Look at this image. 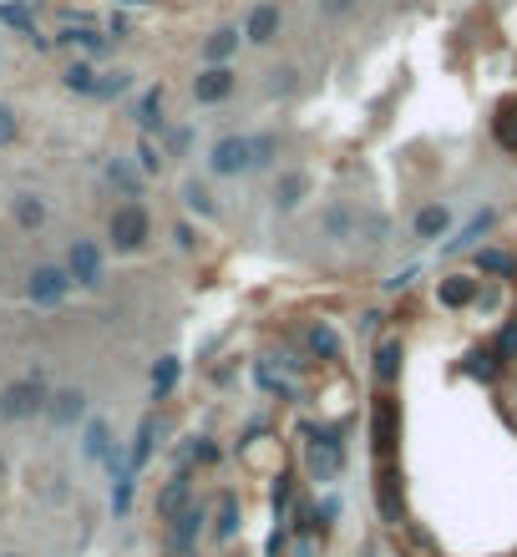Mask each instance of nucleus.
<instances>
[{
    "mask_svg": "<svg viewBox=\"0 0 517 557\" xmlns=\"http://www.w3.org/2000/svg\"><path fill=\"white\" fill-rule=\"evenodd\" d=\"M208 173H213V178H239V173H254L249 137H239V132L218 137V142H213V152H208Z\"/></svg>",
    "mask_w": 517,
    "mask_h": 557,
    "instance_id": "obj_3",
    "label": "nucleus"
},
{
    "mask_svg": "<svg viewBox=\"0 0 517 557\" xmlns=\"http://www.w3.org/2000/svg\"><path fill=\"white\" fill-rule=\"evenodd\" d=\"M178 198H183V208H188V213H198V218H213V213H218V203H213L208 183H198V178H188V183L178 188Z\"/></svg>",
    "mask_w": 517,
    "mask_h": 557,
    "instance_id": "obj_25",
    "label": "nucleus"
},
{
    "mask_svg": "<svg viewBox=\"0 0 517 557\" xmlns=\"http://www.w3.org/2000/svg\"><path fill=\"white\" fill-rule=\"evenodd\" d=\"M340 522V497H320L315 507H310V532L315 527H335Z\"/></svg>",
    "mask_w": 517,
    "mask_h": 557,
    "instance_id": "obj_40",
    "label": "nucleus"
},
{
    "mask_svg": "<svg viewBox=\"0 0 517 557\" xmlns=\"http://www.w3.org/2000/svg\"><path fill=\"white\" fill-rule=\"evenodd\" d=\"M436 299L447 304V309H467L477 299V279L472 274H447V279L436 284Z\"/></svg>",
    "mask_w": 517,
    "mask_h": 557,
    "instance_id": "obj_13",
    "label": "nucleus"
},
{
    "mask_svg": "<svg viewBox=\"0 0 517 557\" xmlns=\"http://www.w3.org/2000/svg\"><path fill=\"white\" fill-rule=\"evenodd\" d=\"M350 6H355V0H320V11H325V16H345Z\"/></svg>",
    "mask_w": 517,
    "mask_h": 557,
    "instance_id": "obj_48",
    "label": "nucleus"
},
{
    "mask_svg": "<svg viewBox=\"0 0 517 557\" xmlns=\"http://www.w3.org/2000/svg\"><path fill=\"white\" fill-rule=\"evenodd\" d=\"M137 127H142V137H153V132L168 127V122H163V87H147V92H142V102H137Z\"/></svg>",
    "mask_w": 517,
    "mask_h": 557,
    "instance_id": "obj_14",
    "label": "nucleus"
},
{
    "mask_svg": "<svg viewBox=\"0 0 517 557\" xmlns=\"http://www.w3.org/2000/svg\"><path fill=\"white\" fill-rule=\"evenodd\" d=\"M0 21H6V26H16V31H21V36H26L36 51H51V36H41V31H36V21H31L21 6H0Z\"/></svg>",
    "mask_w": 517,
    "mask_h": 557,
    "instance_id": "obj_26",
    "label": "nucleus"
},
{
    "mask_svg": "<svg viewBox=\"0 0 517 557\" xmlns=\"http://www.w3.org/2000/svg\"><path fill=\"white\" fill-rule=\"evenodd\" d=\"M355 233H360V238H365V244H371V249H381L386 238H391V218H386V213H360Z\"/></svg>",
    "mask_w": 517,
    "mask_h": 557,
    "instance_id": "obj_31",
    "label": "nucleus"
},
{
    "mask_svg": "<svg viewBox=\"0 0 517 557\" xmlns=\"http://www.w3.org/2000/svg\"><path fill=\"white\" fill-rule=\"evenodd\" d=\"M61 41L77 46V51H87V56H107V51H112V36H107V31H92V26H66Z\"/></svg>",
    "mask_w": 517,
    "mask_h": 557,
    "instance_id": "obj_16",
    "label": "nucleus"
},
{
    "mask_svg": "<svg viewBox=\"0 0 517 557\" xmlns=\"http://www.w3.org/2000/svg\"><path fill=\"white\" fill-rule=\"evenodd\" d=\"M254 375H259V385H264L269 395H279V401H294V385H289V380H284V375H279L269 360H259V365H254Z\"/></svg>",
    "mask_w": 517,
    "mask_h": 557,
    "instance_id": "obj_36",
    "label": "nucleus"
},
{
    "mask_svg": "<svg viewBox=\"0 0 517 557\" xmlns=\"http://www.w3.org/2000/svg\"><path fill=\"white\" fill-rule=\"evenodd\" d=\"M371 431H376V456L381 461H391V451H396V401L381 390V401H376V421H371Z\"/></svg>",
    "mask_w": 517,
    "mask_h": 557,
    "instance_id": "obj_12",
    "label": "nucleus"
},
{
    "mask_svg": "<svg viewBox=\"0 0 517 557\" xmlns=\"http://www.w3.org/2000/svg\"><path fill=\"white\" fill-rule=\"evenodd\" d=\"M376 497H381V512H386V522H401V482H396V471H391V466H386V476H381Z\"/></svg>",
    "mask_w": 517,
    "mask_h": 557,
    "instance_id": "obj_32",
    "label": "nucleus"
},
{
    "mask_svg": "<svg viewBox=\"0 0 517 557\" xmlns=\"http://www.w3.org/2000/svg\"><path fill=\"white\" fill-rule=\"evenodd\" d=\"M305 345H310V355H315V360H340V335H335L325 320H320V325H310Z\"/></svg>",
    "mask_w": 517,
    "mask_h": 557,
    "instance_id": "obj_28",
    "label": "nucleus"
},
{
    "mask_svg": "<svg viewBox=\"0 0 517 557\" xmlns=\"http://www.w3.org/2000/svg\"><path fill=\"white\" fill-rule=\"evenodd\" d=\"M173 238H178V249H198V233H193V223H178V228H173Z\"/></svg>",
    "mask_w": 517,
    "mask_h": 557,
    "instance_id": "obj_47",
    "label": "nucleus"
},
{
    "mask_svg": "<svg viewBox=\"0 0 517 557\" xmlns=\"http://www.w3.org/2000/svg\"><path fill=\"white\" fill-rule=\"evenodd\" d=\"M66 294H71V274H66V269H56V264H41V269H31V279H26V299H31V304H41V309H56Z\"/></svg>",
    "mask_w": 517,
    "mask_h": 557,
    "instance_id": "obj_5",
    "label": "nucleus"
},
{
    "mask_svg": "<svg viewBox=\"0 0 517 557\" xmlns=\"http://www.w3.org/2000/svg\"><path fill=\"white\" fill-rule=\"evenodd\" d=\"M188 147H193V127H178V132L168 137V147H163V152H168V157H183Z\"/></svg>",
    "mask_w": 517,
    "mask_h": 557,
    "instance_id": "obj_46",
    "label": "nucleus"
},
{
    "mask_svg": "<svg viewBox=\"0 0 517 557\" xmlns=\"http://www.w3.org/2000/svg\"><path fill=\"white\" fill-rule=\"evenodd\" d=\"M371 370H376V385L391 390L396 375H401V340H386V345L376 350V365H371Z\"/></svg>",
    "mask_w": 517,
    "mask_h": 557,
    "instance_id": "obj_23",
    "label": "nucleus"
},
{
    "mask_svg": "<svg viewBox=\"0 0 517 557\" xmlns=\"http://www.w3.org/2000/svg\"><path fill=\"white\" fill-rule=\"evenodd\" d=\"M46 416H51V426H56V431L82 426V421H87V390H82V385H66V390H56L51 401H46Z\"/></svg>",
    "mask_w": 517,
    "mask_h": 557,
    "instance_id": "obj_8",
    "label": "nucleus"
},
{
    "mask_svg": "<svg viewBox=\"0 0 517 557\" xmlns=\"http://www.w3.org/2000/svg\"><path fill=\"white\" fill-rule=\"evenodd\" d=\"M117 6H153V0H117Z\"/></svg>",
    "mask_w": 517,
    "mask_h": 557,
    "instance_id": "obj_51",
    "label": "nucleus"
},
{
    "mask_svg": "<svg viewBox=\"0 0 517 557\" xmlns=\"http://www.w3.org/2000/svg\"><path fill=\"white\" fill-rule=\"evenodd\" d=\"M66 274H71V284H82V289H102L107 284V259H102V249L92 244V238H77V244H71Z\"/></svg>",
    "mask_w": 517,
    "mask_h": 557,
    "instance_id": "obj_4",
    "label": "nucleus"
},
{
    "mask_svg": "<svg viewBox=\"0 0 517 557\" xmlns=\"http://www.w3.org/2000/svg\"><path fill=\"white\" fill-rule=\"evenodd\" d=\"M411 228H416V238H421V244H431V238H441V233L452 228V213L441 208V203H426V208L416 213V223H411Z\"/></svg>",
    "mask_w": 517,
    "mask_h": 557,
    "instance_id": "obj_20",
    "label": "nucleus"
},
{
    "mask_svg": "<svg viewBox=\"0 0 517 557\" xmlns=\"http://www.w3.org/2000/svg\"><path fill=\"white\" fill-rule=\"evenodd\" d=\"M122 92H132V71H97V87H92V97H102V102H112V97H122Z\"/></svg>",
    "mask_w": 517,
    "mask_h": 557,
    "instance_id": "obj_30",
    "label": "nucleus"
},
{
    "mask_svg": "<svg viewBox=\"0 0 517 557\" xmlns=\"http://www.w3.org/2000/svg\"><path fill=\"white\" fill-rule=\"evenodd\" d=\"M239 532H244V507H239V497H224V502H218V517H213V537L234 542Z\"/></svg>",
    "mask_w": 517,
    "mask_h": 557,
    "instance_id": "obj_18",
    "label": "nucleus"
},
{
    "mask_svg": "<svg viewBox=\"0 0 517 557\" xmlns=\"http://www.w3.org/2000/svg\"><path fill=\"white\" fill-rule=\"evenodd\" d=\"M239 51V31L234 26H224V31H213L208 41H203V61L208 66H229V56Z\"/></svg>",
    "mask_w": 517,
    "mask_h": 557,
    "instance_id": "obj_22",
    "label": "nucleus"
},
{
    "mask_svg": "<svg viewBox=\"0 0 517 557\" xmlns=\"http://www.w3.org/2000/svg\"><path fill=\"white\" fill-rule=\"evenodd\" d=\"M487 228H492V208H482V213H477V218H472V223H467V228L452 238V244H441V254H447V259H457L462 249H472V244H477V238H482Z\"/></svg>",
    "mask_w": 517,
    "mask_h": 557,
    "instance_id": "obj_24",
    "label": "nucleus"
},
{
    "mask_svg": "<svg viewBox=\"0 0 517 557\" xmlns=\"http://www.w3.org/2000/svg\"><path fill=\"white\" fill-rule=\"evenodd\" d=\"M61 87H66V92L92 97V87H97V66H92V61H71V66L61 71Z\"/></svg>",
    "mask_w": 517,
    "mask_h": 557,
    "instance_id": "obj_29",
    "label": "nucleus"
},
{
    "mask_svg": "<svg viewBox=\"0 0 517 557\" xmlns=\"http://www.w3.org/2000/svg\"><path fill=\"white\" fill-rule=\"evenodd\" d=\"M107 446H112V426H107L102 416H87V421H82V456H87V461H102Z\"/></svg>",
    "mask_w": 517,
    "mask_h": 557,
    "instance_id": "obj_15",
    "label": "nucleus"
},
{
    "mask_svg": "<svg viewBox=\"0 0 517 557\" xmlns=\"http://www.w3.org/2000/svg\"><path fill=\"white\" fill-rule=\"evenodd\" d=\"M249 157H254V168H274V163H279V137H274V132L249 137Z\"/></svg>",
    "mask_w": 517,
    "mask_h": 557,
    "instance_id": "obj_37",
    "label": "nucleus"
},
{
    "mask_svg": "<svg viewBox=\"0 0 517 557\" xmlns=\"http://www.w3.org/2000/svg\"><path fill=\"white\" fill-rule=\"evenodd\" d=\"M11 557H16V552H11Z\"/></svg>",
    "mask_w": 517,
    "mask_h": 557,
    "instance_id": "obj_54",
    "label": "nucleus"
},
{
    "mask_svg": "<svg viewBox=\"0 0 517 557\" xmlns=\"http://www.w3.org/2000/svg\"><path fill=\"white\" fill-rule=\"evenodd\" d=\"M153 436H158V416H142V421H137V436H132V451H127L132 476L147 466V456H153Z\"/></svg>",
    "mask_w": 517,
    "mask_h": 557,
    "instance_id": "obj_17",
    "label": "nucleus"
},
{
    "mask_svg": "<svg viewBox=\"0 0 517 557\" xmlns=\"http://www.w3.org/2000/svg\"><path fill=\"white\" fill-rule=\"evenodd\" d=\"M289 507H294V476H284V471H279V482H274V517L284 522V517H289Z\"/></svg>",
    "mask_w": 517,
    "mask_h": 557,
    "instance_id": "obj_42",
    "label": "nucleus"
},
{
    "mask_svg": "<svg viewBox=\"0 0 517 557\" xmlns=\"http://www.w3.org/2000/svg\"><path fill=\"white\" fill-rule=\"evenodd\" d=\"M365 557H371V552H365Z\"/></svg>",
    "mask_w": 517,
    "mask_h": 557,
    "instance_id": "obj_52",
    "label": "nucleus"
},
{
    "mask_svg": "<svg viewBox=\"0 0 517 557\" xmlns=\"http://www.w3.org/2000/svg\"><path fill=\"white\" fill-rule=\"evenodd\" d=\"M234 87H239V71L234 66H208V71L193 76V102L198 107H218V102L234 97Z\"/></svg>",
    "mask_w": 517,
    "mask_h": 557,
    "instance_id": "obj_6",
    "label": "nucleus"
},
{
    "mask_svg": "<svg viewBox=\"0 0 517 557\" xmlns=\"http://www.w3.org/2000/svg\"><path fill=\"white\" fill-rule=\"evenodd\" d=\"M163 163H168V152H163L153 137H142V142H137V173L153 178V173H163Z\"/></svg>",
    "mask_w": 517,
    "mask_h": 557,
    "instance_id": "obj_34",
    "label": "nucleus"
},
{
    "mask_svg": "<svg viewBox=\"0 0 517 557\" xmlns=\"http://www.w3.org/2000/svg\"><path fill=\"white\" fill-rule=\"evenodd\" d=\"M477 274H487V279H517V254H507V249H477Z\"/></svg>",
    "mask_w": 517,
    "mask_h": 557,
    "instance_id": "obj_21",
    "label": "nucleus"
},
{
    "mask_svg": "<svg viewBox=\"0 0 517 557\" xmlns=\"http://www.w3.org/2000/svg\"><path fill=\"white\" fill-rule=\"evenodd\" d=\"M305 193H310V178H305V173H284V178L274 183V208H279V213H294Z\"/></svg>",
    "mask_w": 517,
    "mask_h": 557,
    "instance_id": "obj_19",
    "label": "nucleus"
},
{
    "mask_svg": "<svg viewBox=\"0 0 517 557\" xmlns=\"http://www.w3.org/2000/svg\"><path fill=\"white\" fill-rule=\"evenodd\" d=\"M203 522H208V512H203L198 502H188V507L173 517V527H168V552H173V557H188V552L198 547V537H203Z\"/></svg>",
    "mask_w": 517,
    "mask_h": 557,
    "instance_id": "obj_9",
    "label": "nucleus"
},
{
    "mask_svg": "<svg viewBox=\"0 0 517 557\" xmlns=\"http://www.w3.org/2000/svg\"><path fill=\"white\" fill-rule=\"evenodd\" d=\"M279 26H284V11L274 6V0H264V6H254V11H249V21H244V41L269 46V41L279 36Z\"/></svg>",
    "mask_w": 517,
    "mask_h": 557,
    "instance_id": "obj_11",
    "label": "nucleus"
},
{
    "mask_svg": "<svg viewBox=\"0 0 517 557\" xmlns=\"http://www.w3.org/2000/svg\"><path fill=\"white\" fill-rule=\"evenodd\" d=\"M107 178H112L127 198H137V188H142V173L127 163V157H112V163H107Z\"/></svg>",
    "mask_w": 517,
    "mask_h": 557,
    "instance_id": "obj_35",
    "label": "nucleus"
},
{
    "mask_svg": "<svg viewBox=\"0 0 517 557\" xmlns=\"http://www.w3.org/2000/svg\"><path fill=\"white\" fill-rule=\"evenodd\" d=\"M310 476H315V482H335V476L345 471V441L335 436V431H325V436H315L310 441Z\"/></svg>",
    "mask_w": 517,
    "mask_h": 557,
    "instance_id": "obj_7",
    "label": "nucleus"
},
{
    "mask_svg": "<svg viewBox=\"0 0 517 557\" xmlns=\"http://www.w3.org/2000/svg\"><path fill=\"white\" fill-rule=\"evenodd\" d=\"M492 360H497V365H512V360H517V320H507V325L497 330V340H492Z\"/></svg>",
    "mask_w": 517,
    "mask_h": 557,
    "instance_id": "obj_38",
    "label": "nucleus"
},
{
    "mask_svg": "<svg viewBox=\"0 0 517 557\" xmlns=\"http://www.w3.org/2000/svg\"><path fill=\"white\" fill-rule=\"evenodd\" d=\"M294 87H300V71L284 66V71H269V97H289Z\"/></svg>",
    "mask_w": 517,
    "mask_h": 557,
    "instance_id": "obj_44",
    "label": "nucleus"
},
{
    "mask_svg": "<svg viewBox=\"0 0 517 557\" xmlns=\"http://www.w3.org/2000/svg\"><path fill=\"white\" fill-rule=\"evenodd\" d=\"M51 401V390L41 375H26V380H11L6 390H0V421H31L41 416Z\"/></svg>",
    "mask_w": 517,
    "mask_h": 557,
    "instance_id": "obj_1",
    "label": "nucleus"
},
{
    "mask_svg": "<svg viewBox=\"0 0 517 557\" xmlns=\"http://www.w3.org/2000/svg\"><path fill=\"white\" fill-rule=\"evenodd\" d=\"M502 365L492 360V350H477V355H467V375H477V380H492Z\"/></svg>",
    "mask_w": 517,
    "mask_h": 557,
    "instance_id": "obj_45",
    "label": "nucleus"
},
{
    "mask_svg": "<svg viewBox=\"0 0 517 557\" xmlns=\"http://www.w3.org/2000/svg\"><path fill=\"white\" fill-rule=\"evenodd\" d=\"M411 279H416V269H401V274H396V279H386V289H406V284H411Z\"/></svg>",
    "mask_w": 517,
    "mask_h": 557,
    "instance_id": "obj_50",
    "label": "nucleus"
},
{
    "mask_svg": "<svg viewBox=\"0 0 517 557\" xmlns=\"http://www.w3.org/2000/svg\"><path fill=\"white\" fill-rule=\"evenodd\" d=\"M188 502H193V466H178V476L158 492V522H173Z\"/></svg>",
    "mask_w": 517,
    "mask_h": 557,
    "instance_id": "obj_10",
    "label": "nucleus"
},
{
    "mask_svg": "<svg viewBox=\"0 0 517 557\" xmlns=\"http://www.w3.org/2000/svg\"><path fill=\"white\" fill-rule=\"evenodd\" d=\"M512 320H517V314H512Z\"/></svg>",
    "mask_w": 517,
    "mask_h": 557,
    "instance_id": "obj_53",
    "label": "nucleus"
},
{
    "mask_svg": "<svg viewBox=\"0 0 517 557\" xmlns=\"http://www.w3.org/2000/svg\"><path fill=\"white\" fill-rule=\"evenodd\" d=\"M107 233H112V249L117 254H137L142 244H147V233H153V218H147V208L142 203H117V213H112V223H107Z\"/></svg>",
    "mask_w": 517,
    "mask_h": 557,
    "instance_id": "obj_2",
    "label": "nucleus"
},
{
    "mask_svg": "<svg viewBox=\"0 0 517 557\" xmlns=\"http://www.w3.org/2000/svg\"><path fill=\"white\" fill-rule=\"evenodd\" d=\"M16 132V117H11V107H0V142H6Z\"/></svg>",
    "mask_w": 517,
    "mask_h": 557,
    "instance_id": "obj_49",
    "label": "nucleus"
},
{
    "mask_svg": "<svg viewBox=\"0 0 517 557\" xmlns=\"http://www.w3.org/2000/svg\"><path fill=\"white\" fill-rule=\"evenodd\" d=\"M173 385H178V360L168 355V360H158V365H153V395L163 401V395H168Z\"/></svg>",
    "mask_w": 517,
    "mask_h": 557,
    "instance_id": "obj_39",
    "label": "nucleus"
},
{
    "mask_svg": "<svg viewBox=\"0 0 517 557\" xmlns=\"http://www.w3.org/2000/svg\"><path fill=\"white\" fill-rule=\"evenodd\" d=\"M492 132H497V142H502L507 152H517V112H512V107L497 112V127H492Z\"/></svg>",
    "mask_w": 517,
    "mask_h": 557,
    "instance_id": "obj_43",
    "label": "nucleus"
},
{
    "mask_svg": "<svg viewBox=\"0 0 517 557\" xmlns=\"http://www.w3.org/2000/svg\"><path fill=\"white\" fill-rule=\"evenodd\" d=\"M355 223H360V213H355V208H345V203L325 208V233H330V238H350V233H355Z\"/></svg>",
    "mask_w": 517,
    "mask_h": 557,
    "instance_id": "obj_33",
    "label": "nucleus"
},
{
    "mask_svg": "<svg viewBox=\"0 0 517 557\" xmlns=\"http://www.w3.org/2000/svg\"><path fill=\"white\" fill-rule=\"evenodd\" d=\"M11 213H16V223L31 233V228H41V223H46V198H36V193H16Z\"/></svg>",
    "mask_w": 517,
    "mask_h": 557,
    "instance_id": "obj_27",
    "label": "nucleus"
},
{
    "mask_svg": "<svg viewBox=\"0 0 517 557\" xmlns=\"http://www.w3.org/2000/svg\"><path fill=\"white\" fill-rule=\"evenodd\" d=\"M132 482H137V476H112V517H127V507H132Z\"/></svg>",
    "mask_w": 517,
    "mask_h": 557,
    "instance_id": "obj_41",
    "label": "nucleus"
}]
</instances>
